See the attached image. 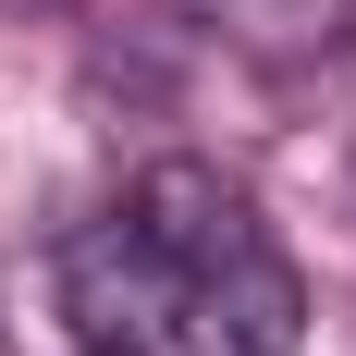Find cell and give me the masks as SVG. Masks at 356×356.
I'll return each mask as SVG.
<instances>
[{
  "mask_svg": "<svg viewBox=\"0 0 356 356\" xmlns=\"http://www.w3.org/2000/svg\"><path fill=\"white\" fill-rule=\"evenodd\" d=\"M123 221H136L147 246H160V270L184 283L197 356H295L307 344V283L270 246V221H258L246 184H221L209 160H160V172H136Z\"/></svg>",
  "mask_w": 356,
  "mask_h": 356,
  "instance_id": "obj_1",
  "label": "cell"
},
{
  "mask_svg": "<svg viewBox=\"0 0 356 356\" xmlns=\"http://www.w3.org/2000/svg\"><path fill=\"white\" fill-rule=\"evenodd\" d=\"M62 320H74V344H86V356H197L184 283L160 270V246H147L123 209L86 221V234L62 246Z\"/></svg>",
  "mask_w": 356,
  "mask_h": 356,
  "instance_id": "obj_2",
  "label": "cell"
},
{
  "mask_svg": "<svg viewBox=\"0 0 356 356\" xmlns=\"http://www.w3.org/2000/svg\"><path fill=\"white\" fill-rule=\"evenodd\" d=\"M0 13H62V0H0Z\"/></svg>",
  "mask_w": 356,
  "mask_h": 356,
  "instance_id": "obj_3",
  "label": "cell"
}]
</instances>
